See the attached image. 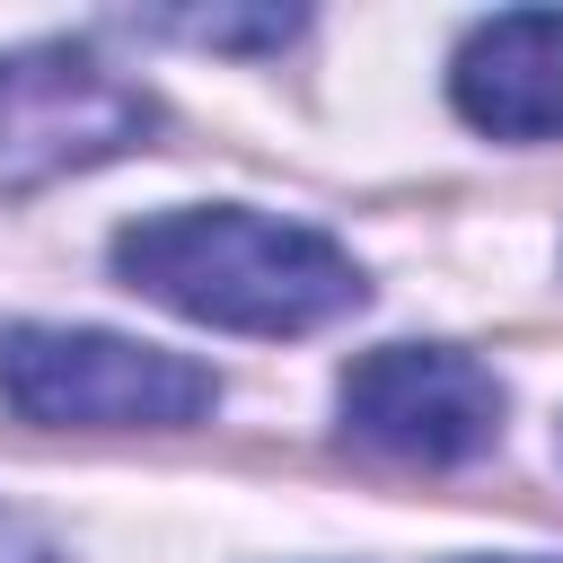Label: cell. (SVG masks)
<instances>
[{"label":"cell","instance_id":"2","mask_svg":"<svg viewBox=\"0 0 563 563\" xmlns=\"http://www.w3.org/2000/svg\"><path fill=\"white\" fill-rule=\"evenodd\" d=\"M0 405L44 431H185L220 405V378L185 352L97 325H9Z\"/></svg>","mask_w":563,"mask_h":563},{"label":"cell","instance_id":"7","mask_svg":"<svg viewBox=\"0 0 563 563\" xmlns=\"http://www.w3.org/2000/svg\"><path fill=\"white\" fill-rule=\"evenodd\" d=\"M0 563H62V545H53L26 510H9V501H0Z\"/></svg>","mask_w":563,"mask_h":563},{"label":"cell","instance_id":"6","mask_svg":"<svg viewBox=\"0 0 563 563\" xmlns=\"http://www.w3.org/2000/svg\"><path fill=\"white\" fill-rule=\"evenodd\" d=\"M167 35H185V44H229V53H273V44L299 35V9H264V18L202 9V18H167Z\"/></svg>","mask_w":563,"mask_h":563},{"label":"cell","instance_id":"8","mask_svg":"<svg viewBox=\"0 0 563 563\" xmlns=\"http://www.w3.org/2000/svg\"><path fill=\"white\" fill-rule=\"evenodd\" d=\"M466 563H563V554H466Z\"/></svg>","mask_w":563,"mask_h":563},{"label":"cell","instance_id":"4","mask_svg":"<svg viewBox=\"0 0 563 563\" xmlns=\"http://www.w3.org/2000/svg\"><path fill=\"white\" fill-rule=\"evenodd\" d=\"M343 431L405 466H466L501 440V378L457 343H378L334 387Z\"/></svg>","mask_w":563,"mask_h":563},{"label":"cell","instance_id":"3","mask_svg":"<svg viewBox=\"0 0 563 563\" xmlns=\"http://www.w3.org/2000/svg\"><path fill=\"white\" fill-rule=\"evenodd\" d=\"M158 132L141 79H123L88 44H18L0 53V194H35L53 176L106 167Z\"/></svg>","mask_w":563,"mask_h":563},{"label":"cell","instance_id":"1","mask_svg":"<svg viewBox=\"0 0 563 563\" xmlns=\"http://www.w3.org/2000/svg\"><path fill=\"white\" fill-rule=\"evenodd\" d=\"M114 273L123 290L229 334H317L369 299L361 264L325 229L246 202H185L114 229Z\"/></svg>","mask_w":563,"mask_h":563},{"label":"cell","instance_id":"5","mask_svg":"<svg viewBox=\"0 0 563 563\" xmlns=\"http://www.w3.org/2000/svg\"><path fill=\"white\" fill-rule=\"evenodd\" d=\"M449 106L493 141H554L563 132V9H501L466 26L449 62Z\"/></svg>","mask_w":563,"mask_h":563}]
</instances>
